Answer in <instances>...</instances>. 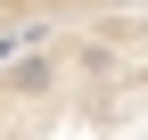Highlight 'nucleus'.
Segmentation results:
<instances>
[{"label": "nucleus", "instance_id": "f257e3e1", "mask_svg": "<svg viewBox=\"0 0 148 140\" xmlns=\"http://www.w3.org/2000/svg\"><path fill=\"white\" fill-rule=\"evenodd\" d=\"M66 74H74V82H115V74H123V58H115V41H99V33H90V41H74V49H66Z\"/></svg>", "mask_w": 148, "mask_h": 140}]
</instances>
